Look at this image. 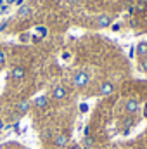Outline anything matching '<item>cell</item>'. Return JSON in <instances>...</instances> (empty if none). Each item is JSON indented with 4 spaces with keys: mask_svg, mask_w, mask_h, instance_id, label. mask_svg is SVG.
<instances>
[{
    "mask_svg": "<svg viewBox=\"0 0 147 149\" xmlns=\"http://www.w3.org/2000/svg\"><path fill=\"white\" fill-rule=\"evenodd\" d=\"M50 97H52L54 101H64V99L68 97V90H66L62 85H55V87L52 88V94H50Z\"/></svg>",
    "mask_w": 147,
    "mask_h": 149,
    "instance_id": "obj_3",
    "label": "cell"
},
{
    "mask_svg": "<svg viewBox=\"0 0 147 149\" xmlns=\"http://www.w3.org/2000/svg\"><path fill=\"white\" fill-rule=\"evenodd\" d=\"M133 123H135V118L133 116H126V118H123V121H121V125H125L126 128H130V127H133Z\"/></svg>",
    "mask_w": 147,
    "mask_h": 149,
    "instance_id": "obj_12",
    "label": "cell"
},
{
    "mask_svg": "<svg viewBox=\"0 0 147 149\" xmlns=\"http://www.w3.org/2000/svg\"><path fill=\"white\" fill-rule=\"evenodd\" d=\"M83 149H90V148H88V146H85V148H83Z\"/></svg>",
    "mask_w": 147,
    "mask_h": 149,
    "instance_id": "obj_17",
    "label": "cell"
},
{
    "mask_svg": "<svg viewBox=\"0 0 147 149\" xmlns=\"http://www.w3.org/2000/svg\"><path fill=\"white\" fill-rule=\"evenodd\" d=\"M90 83V74L87 73V71H76L73 74V85L76 88H83V87H87Z\"/></svg>",
    "mask_w": 147,
    "mask_h": 149,
    "instance_id": "obj_1",
    "label": "cell"
},
{
    "mask_svg": "<svg viewBox=\"0 0 147 149\" xmlns=\"http://www.w3.org/2000/svg\"><path fill=\"white\" fill-rule=\"evenodd\" d=\"M10 76H12L14 80H23V78L26 76V70H24L23 66H14V68L10 70Z\"/></svg>",
    "mask_w": 147,
    "mask_h": 149,
    "instance_id": "obj_9",
    "label": "cell"
},
{
    "mask_svg": "<svg viewBox=\"0 0 147 149\" xmlns=\"http://www.w3.org/2000/svg\"><path fill=\"white\" fill-rule=\"evenodd\" d=\"M30 108H31V101L23 99V101H19V102H17L16 111H17V114H26V113L30 111Z\"/></svg>",
    "mask_w": 147,
    "mask_h": 149,
    "instance_id": "obj_7",
    "label": "cell"
},
{
    "mask_svg": "<svg viewBox=\"0 0 147 149\" xmlns=\"http://www.w3.org/2000/svg\"><path fill=\"white\" fill-rule=\"evenodd\" d=\"M146 7H147V3L144 2V0H142V2H139V5H137V9H139V10H144Z\"/></svg>",
    "mask_w": 147,
    "mask_h": 149,
    "instance_id": "obj_14",
    "label": "cell"
},
{
    "mask_svg": "<svg viewBox=\"0 0 147 149\" xmlns=\"http://www.w3.org/2000/svg\"><path fill=\"white\" fill-rule=\"evenodd\" d=\"M111 23H112V17H111L109 14H99V16H97V21H95L97 28H101V30L109 28Z\"/></svg>",
    "mask_w": 147,
    "mask_h": 149,
    "instance_id": "obj_4",
    "label": "cell"
},
{
    "mask_svg": "<svg viewBox=\"0 0 147 149\" xmlns=\"http://www.w3.org/2000/svg\"><path fill=\"white\" fill-rule=\"evenodd\" d=\"M31 106H35L37 109H45L49 106V97L47 95H37L33 101H31Z\"/></svg>",
    "mask_w": 147,
    "mask_h": 149,
    "instance_id": "obj_5",
    "label": "cell"
},
{
    "mask_svg": "<svg viewBox=\"0 0 147 149\" xmlns=\"http://www.w3.org/2000/svg\"><path fill=\"white\" fill-rule=\"evenodd\" d=\"M5 64V54H3V50H0V68Z\"/></svg>",
    "mask_w": 147,
    "mask_h": 149,
    "instance_id": "obj_13",
    "label": "cell"
},
{
    "mask_svg": "<svg viewBox=\"0 0 147 149\" xmlns=\"http://www.w3.org/2000/svg\"><path fill=\"white\" fill-rule=\"evenodd\" d=\"M140 109V102L137 101V99H128V101H125V104H123V111L126 113V114H130V116H133L135 113Z\"/></svg>",
    "mask_w": 147,
    "mask_h": 149,
    "instance_id": "obj_2",
    "label": "cell"
},
{
    "mask_svg": "<svg viewBox=\"0 0 147 149\" xmlns=\"http://www.w3.org/2000/svg\"><path fill=\"white\" fill-rule=\"evenodd\" d=\"M135 52H137V56H139V57H146V56H147V42H140V43L137 45Z\"/></svg>",
    "mask_w": 147,
    "mask_h": 149,
    "instance_id": "obj_11",
    "label": "cell"
},
{
    "mask_svg": "<svg viewBox=\"0 0 147 149\" xmlns=\"http://www.w3.org/2000/svg\"><path fill=\"white\" fill-rule=\"evenodd\" d=\"M71 149H80V148H78V146H73V148H71Z\"/></svg>",
    "mask_w": 147,
    "mask_h": 149,
    "instance_id": "obj_16",
    "label": "cell"
},
{
    "mask_svg": "<svg viewBox=\"0 0 147 149\" xmlns=\"http://www.w3.org/2000/svg\"><path fill=\"white\" fill-rule=\"evenodd\" d=\"M144 114H146V118H147V111H146V113H144Z\"/></svg>",
    "mask_w": 147,
    "mask_h": 149,
    "instance_id": "obj_18",
    "label": "cell"
},
{
    "mask_svg": "<svg viewBox=\"0 0 147 149\" xmlns=\"http://www.w3.org/2000/svg\"><path fill=\"white\" fill-rule=\"evenodd\" d=\"M31 12H33V9H31L30 5H26V3H24V5H21V7H19V10H17V17H19V19L30 17V16H31Z\"/></svg>",
    "mask_w": 147,
    "mask_h": 149,
    "instance_id": "obj_10",
    "label": "cell"
},
{
    "mask_svg": "<svg viewBox=\"0 0 147 149\" xmlns=\"http://www.w3.org/2000/svg\"><path fill=\"white\" fill-rule=\"evenodd\" d=\"M9 2H14V0H9Z\"/></svg>",
    "mask_w": 147,
    "mask_h": 149,
    "instance_id": "obj_19",
    "label": "cell"
},
{
    "mask_svg": "<svg viewBox=\"0 0 147 149\" xmlns=\"http://www.w3.org/2000/svg\"><path fill=\"white\" fill-rule=\"evenodd\" d=\"M114 92V83L112 81H104L99 88V95H111Z\"/></svg>",
    "mask_w": 147,
    "mask_h": 149,
    "instance_id": "obj_8",
    "label": "cell"
},
{
    "mask_svg": "<svg viewBox=\"0 0 147 149\" xmlns=\"http://www.w3.org/2000/svg\"><path fill=\"white\" fill-rule=\"evenodd\" d=\"M3 130V120H0V132Z\"/></svg>",
    "mask_w": 147,
    "mask_h": 149,
    "instance_id": "obj_15",
    "label": "cell"
},
{
    "mask_svg": "<svg viewBox=\"0 0 147 149\" xmlns=\"http://www.w3.org/2000/svg\"><path fill=\"white\" fill-rule=\"evenodd\" d=\"M54 144H55V148L59 149H64L68 144H69V135L68 134H61V135H55V139H54Z\"/></svg>",
    "mask_w": 147,
    "mask_h": 149,
    "instance_id": "obj_6",
    "label": "cell"
}]
</instances>
